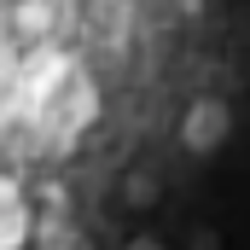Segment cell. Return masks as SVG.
I'll use <instances>...</instances> for the list:
<instances>
[{
	"instance_id": "obj_1",
	"label": "cell",
	"mask_w": 250,
	"mask_h": 250,
	"mask_svg": "<svg viewBox=\"0 0 250 250\" xmlns=\"http://www.w3.org/2000/svg\"><path fill=\"white\" fill-rule=\"evenodd\" d=\"M23 233H29V209L18 204V192L0 181V250H18Z\"/></svg>"
}]
</instances>
